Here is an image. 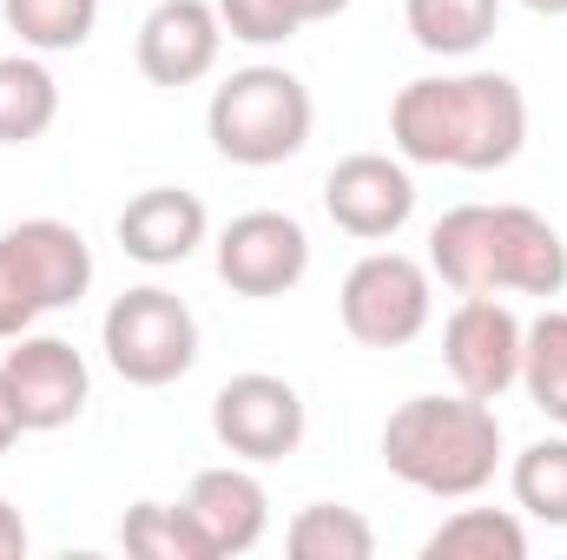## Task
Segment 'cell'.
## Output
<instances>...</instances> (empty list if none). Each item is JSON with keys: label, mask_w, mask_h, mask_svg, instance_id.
I'll return each instance as SVG.
<instances>
[{"label": "cell", "mask_w": 567, "mask_h": 560, "mask_svg": "<svg viewBox=\"0 0 567 560\" xmlns=\"http://www.w3.org/2000/svg\"><path fill=\"white\" fill-rule=\"evenodd\" d=\"M93 290V245L66 218H20L0 231V343Z\"/></svg>", "instance_id": "5b68a950"}, {"label": "cell", "mask_w": 567, "mask_h": 560, "mask_svg": "<svg viewBox=\"0 0 567 560\" xmlns=\"http://www.w3.org/2000/svg\"><path fill=\"white\" fill-rule=\"evenodd\" d=\"M323 211L343 238L357 245H390L410 218H416V178H410V158L396 152H350L330 165L323 178Z\"/></svg>", "instance_id": "8fae6325"}, {"label": "cell", "mask_w": 567, "mask_h": 560, "mask_svg": "<svg viewBox=\"0 0 567 560\" xmlns=\"http://www.w3.org/2000/svg\"><path fill=\"white\" fill-rule=\"evenodd\" d=\"M284 548H290V560H370L377 554V528L343 501H310V508L290 515Z\"/></svg>", "instance_id": "d6986e66"}, {"label": "cell", "mask_w": 567, "mask_h": 560, "mask_svg": "<svg viewBox=\"0 0 567 560\" xmlns=\"http://www.w3.org/2000/svg\"><path fill=\"white\" fill-rule=\"evenodd\" d=\"M212 435H218V448H225L231 462L265 468V462H284V455L303 448L310 409H303L297 383H284L271 370H238V376L218 383V396H212Z\"/></svg>", "instance_id": "9c48e42d"}, {"label": "cell", "mask_w": 567, "mask_h": 560, "mask_svg": "<svg viewBox=\"0 0 567 560\" xmlns=\"http://www.w3.org/2000/svg\"><path fill=\"white\" fill-rule=\"evenodd\" d=\"M60 120V80L33 46L0 53V145H33Z\"/></svg>", "instance_id": "2e32d148"}, {"label": "cell", "mask_w": 567, "mask_h": 560, "mask_svg": "<svg viewBox=\"0 0 567 560\" xmlns=\"http://www.w3.org/2000/svg\"><path fill=\"white\" fill-rule=\"evenodd\" d=\"M390 139L410 165L502 172L528 145V93L508 73H429L390 100Z\"/></svg>", "instance_id": "6da1fadb"}, {"label": "cell", "mask_w": 567, "mask_h": 560, "mask_svg": "<svg viewBox=\"0 0 567 560\" xmlns=\"http://www.w3.org/2000/svg\"><path fill=\"white\" fill-rule=\"evenodd\" d=\"M185 515L198 521L212 560L251 554L271 535V495L251 475V462H225V468H198L185 488Z\"/></svg>", "instance_id": "5bb4252c"}, {"label": "cell", "mask_w": 567, "mask_h": 560, "mask_svg": "<svg viewBox=\"0 0 567 560\" xmlns=\"http://www.w3.org/2000/svg\"><path fill=\"white\" fill-rule=\"evenodd\" d=\"M522 390L542 416L567 428V310H542L522 330Z\"/></svg>", "instance_id": "44dd1931"}, {"label": "cell", "mask_w": 567, "mask_h": 560, "mask_svg": "<svg viewBox=\"0 0 567 560\" xmlns=\"http://www.w3.org/2000/svg\"><path fill=\"white\" fill-rule=\"evenodd\" d=\"M528 528L508 508H455L423 541V560H522Z\"/></svg>", "instance_id": "ac0fdd59"}, {"label": "cell", "mask_w": 567, "mask_h": 560, "mask_svg": "<svg viewBox=\"0 0 567 560\" xmlns=\"http://www.w3.org/2000/svg\"><path fill=\"white\" fill-rule=\"evenodd\" d=\"M403 27L435 60H468L495 40L502 0H403Z\"/></svg>", "instance_id": "e0dca14e"}, {"label": "cell", "mask_w": 567, "mask_h": 560, "mask_svg": "<svg viewBox=\"0 0 567 560\" xmlns=\"http://www.w3.org/2000/svg\"><path fill=\"white\" fill-rule=\"evenodd\" d=\"M0 403L20 435H53L66 422L86 416L93 403V370L66 336H13V350L0 356Z\"/></svg>", "instance_id": "ba28073f"}, {"label": "cell", "mask_w": 567, "mask_h": 560, "mask_svg": "<svg viewBox=\"0 0 567 560\" xmlns=\"http://www.w3.org/2000/svg\"><path fill=\"white\" fill-rule=\"evenodd\" d=\"M120 548L140 560H212L198 521L185 515V501H133L126 521H120Z\"/></svg>", "instance_id": "cb8c5ba5"}, {"label": "cell", "mask_w": 567, "mask_h": 560, "mask_svg": "<svg viewBox=\"0 0 567 560\" xmlns=\"http://www.w3.org/2000/svg\"><path fill=\"white\" fill-rule=\"evenodd\" d=\"M508 495L528 521L567 528V435H542L508 462Z\"/></svg>", "instance_id": "ffe728a7"}, {"label": "cell", "mask_w": 567, "mask_h": 560, "mask_svg": "<svg viewBox=\"0 0 567 560\" xmlns=\"http://www.w3.org/2000/svg\"><path fill=\"white\" fill-rule=\"evenodd\" d=\"M377 448H383V468L403 488L435 495V501H468V495H482L495 481L508 435H502L495 403L449 390V396L396 403L383 435H377Z\"/></svg>", "instance_id": "3957f363"}, {"label": "cell", "mask_w": 567, "mask_h": 560, "mask_svg": "<svg viewBox=\"0 0 567 560\" xmlns=\"http://www.w3.org/2000/svg\"><path fill=\"white\" fill-rule=\"evenodd\" d=\"M212 7H218V20H225L231 40H245V46H284L303 27H317V20H337L350 0H212Z\"/></svg>", "instance_id": "7402d4cb"}, {"label": "cell", "mask_w": 567, "mask_h": 560, "mask_svg": "<svg viewBox=\"0 0 567 560\" xmlns=\"http://www.w3.org/2000/svg\"><path fill=\"white\" fill-rule=\"evenodd\" d=\"M0 13L33 53H73L100 27V0H0Z\"/></svg>", "instance_id": "603a6c76"}, {"label": "cell", "mask_w": 567, "mask_h": 560, "mask_svg": "<svg viewBox=\"0 0 567 560\" xmlns=\"http://www.w3.org/2000/svg\"><path fill=\"white\" fill-rule=\"evenodd\" d=\"M218 283L231 297H290L310 278V231L290 211H238L212 245Z\"/></svg>", "instance_id": "30bf717a"}, {"label": "cell", "mask_w": 567, "mask_h": 560, "mask_svg": "<svg viewBox=\"0 0 567 560\" xmlns=\"http://www.w3.org/2000/svg\"><path fill=\"white\" fill-rule=\"evenodd\" d=\"M337 317L363 350H403L435 317V271L410 251H363L337 290Z\"/></svg>", "instance_id": "52a82bcc"}, {"label": "cell", "mask_w": 567, "mask_h": 560, "mask_svg": "<svg viewBox=\"0 0 567 560\" xmlns=\"http://www.w3.org/2000/svg\"><path fill=\"white\" fill-rule=\"evenodd\" d=\"M522 317L502 297H462L442 323V363L462 396L502 403L522 383Z\"/></svg>", "instance_id": "7c38bea8"}, {"label": "cell", "mask_w": 567, "mask_h": 560, "mask_svg": "<svg viewBox=\"0 0 567 560\" xmlns=\"http://www.w3.org/2000/svg\"><path fill=\"white\" fill-rule=\"evenodd\" d=\"M13 442H20V428H13V416H7V403H0V455H7Z\"/></svg>", "instance_id": "4316f807"}, {"label": "cell", "mask_w": 567, "mask_h": 560, "mask_svg": "<svg viewBox=\"0 0 567 560\" xmlns=\"http://www.w3.org/2000/svg\"><path fill=\"white\" fill-rule=\"evenodd\" d=\"M205 231H212V211H205V198L185 191V185H145L140 198H126V211L113 218L120 251H126L133 265H145V271L185 265V258L205 245Z\"/></svg>", "instance_id": "9a60e30c"}, {"label": "cell", "mask_w": 567, "mask_h": 560, "mask_svg": "<svg viewBox=\"0 0 567 560\" xmlns=\"http://www.w3.org/2000/svg\"><path fill=\"white\" fill-rule=\"evenodd\" d=\"M317 126V100L310 86L290 73V66H238L231 80L212 86V106H205V133L212 152L225 165H245V172H271L284 158H297L310 145Z\"/></svg>", "instance_id": "277c9868"}, {"label": "cell", "mask_w": 567, "mask_h": 560, "mask_svg": "<svg viewBox=\"0 0 567 560\" xmlns=\"http://www.w3.org/2000/svg\"><path fill=\"white\" fill-rule=\"evenodd\" d=\"M218 53H225V20H218L212 0H158L140 20V40H133L140 73L165 93L212 80Z\"/></svg>", "instance_id": "4fadbf2b"}, {"label": "cell", "mask_w": 567, "mask_h": 560, "mask_svg": "<svg viewBox=\"0 0 567 560\" xmlns=\"http://www.w3.org/2000/svg\"><path fill=\"white\" fill-rule=\"evenodd\" d=\"M100 350H106V370L133 390H165L178 376L198 370V317L178 290L165 283H133L106 303V323H100Z\"/></svg>", "instance_id": "8992f818"}, {"label": "cell", "mask_w": 567, "mask_h": 560, "mask_svg": "<svg viewBox=\"0 0 567 560\" xmlns=\"http://www.w3.org/2000/svg\"><path fill=\"white\" fill-rule=\"evenodd\" d=\"M528 13H542V20H567V0H522Z\"/></svg>", "instance_id": "484cf974"}, {"label": "cell", "mask_w": 567, "mask_h": 560, "mask_svg": "<svg viewBox=\"0 0 567 560\" xmlns=\"http://www.w3.org/2000/svg\"><path fill=\"white\" fill-rule=\"evenodd\" d=\"M33 548V535H27V521H20V508L0 495V560H20Z\"/></svg>", "instance_id": "d4e9b609"}, {"label": "cell", "mask_w": 567, "mask_h": 560, "mask_svg": "<svg viewBox=\"0 0 567 560\" xmlns=\"http://www.w3.org/2000/svg\"><path fill=\"white\" fill-rule=\"evenodd\" d=\"M429 271L455 297H561L567 238L535 205H455L429 225Z\"/></svg>", "instance_id": "7a4b0ae2"}]
</instances>
